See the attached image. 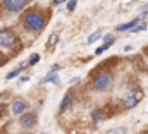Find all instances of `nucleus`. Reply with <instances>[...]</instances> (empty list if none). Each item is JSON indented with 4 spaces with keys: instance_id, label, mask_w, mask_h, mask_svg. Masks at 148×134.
Segmentation results:
<instances>
[{
    "instance_id": "nucleus-1",
    "label": "nucleus",
    "mask_w": 148,
    "mask_h": 134,
    "mask_svg": "<svg viewBox=\"0 0 148 134\" xmlns=\"http://www.w3.org/2000/svg\"><path fill=\"white\" fill-rule=\"evenodd\" d=\"M48 17L50 14L45 12L40 7H31V9H24L19 16V24L21 28L29 34H40L45 26L48 24Z\"/></svg>"
},
{
    "instance_id": "nucleus-2",
    "label": "nucleus",
    "mask_w": 148,
    "mask_h": 134,
    "mask_svg": "<svg viewBox=\"0 0 148 134\" xmlns=\"http://www.w3.org/2000/svg\"><path fill=\"white\" fill-rule=\"evenodd\" d=\"M112 86H114V72L110 69H97L91 76V81H90V88L93 91H98V93H103V91H109Z\"/></svg>"
},
{
    "instance_id": "nucleus-3",
    "label": "nucleus",
    "mask_w": 148,
    "mask_h": 134,
    "mask_svg": "<svg viewBox=\"0 0 148 134\" xmlns=\"http://www.w3.org/2000/svg\"><path fill=\"white\" fill-rule=\"evenodd\" d=\"M17 124L23 131H33L38 126V113L33 112V110H26L24 113L19 115L17 119Z\"/></svg>"
},
{
    "instance_id": "nucleus-4",
    "label": "nucleus",
    "mask_w": 148,
    "mask_h": 134,
    "mask_svg": "<svg viewBox=\"0 0 148 134\" xmlns=\"http://www.w3.org/2000/svg\"><path fill=\"white\" fill-rule=\"evenodd\" d=\"M19 41V36L12 28H2L0 29V46L2 48H16Z\"/></svg>"
},
{
    "instance_id": "nucleus-5",
    "label": "nucleus",
    "mask_w": 148,
    "mask_h": 134,
    "mask_svg": "<svg viewBox=\"0 0 148 134\" xmlns=\"http://www.w3.org/2000/svg\"><path fill=\"white\" fill-rule=\"evenodd\" d=\"M29 0H2V9L7 14H19L26 9Z\"/></svg>"
},
{
    "instance_id": "nucleus-6",
    "label": "nucleus",
    "mask_w": 148,
    "mask_h": 134,
    "mask_svg": "<svg viewBox=\"0 0 148 134\" xmlns=\"http://www.w3.org/2000/svg\"><path fill=\"white\" fill-rule=\"evenodd\" d=\"M143 98V91L141 90H131L127 93V96L122 100V110H129V108H134Z\"/></svg>"
},
{
    "instance_id": "nucleus-7",
    "label": "nucleus",
    "mask_w": 148,
    "mask_h": 134,
    "mask_svg": "<svg viewBox=\"0 0 148 134\" xmlns=\"http://www.w3.org/2000/svg\"><path fill=\"white\" fill-rule=\"evenodd\" d=\"M26 110H28V101L24 100V98H16V100L10 103V112L14 115H21Z\"/></svg>"
},
{
    "instance_id": "nucleus-8",
    "label": "nucleus",
    "mask_w": 148,
    "mask_h": 134,
    "mask_svg": "<svg viewBox=\"0 0 148 134\" xmlns=\"http://www.w3.org/2000/svg\"><path fill=\"white\" fill-rule=\"evenodd\" d=\"M145 16H147V10H145L140 17H136V19H133V21H129V23H124V24L117 26V28H115V31H117V33H122V31H131L134 26H138V24H140V21H141Z\"/></svg>"
},
{
    "instance_id": "nucleus-9",
    "label": "nucleus",
    "mask_w": 148,
    "mask_h": 134,
    "mask_svg": "<svg viewBox=\"0 0 148 134\" xmlns=\"http://www.w3.org/2000/svg\"><path fill=\"white\" fill-rule=\"evenodd\" d=\"M103 38H105V43L95 50V55H102V53H103L109 46H112V45L115 43V36H110V34H109V36H103Z\"/></svg>"
},
{
    "instance_id": "nucleus-10",
    "label": "nucleus",
    "mask_w": 148,
    "mask_h": 134,
    "mask_svg": "<svg viewBox=\"0 0 148 134\" xmlns=\"http://www.w3.org/2000/svg\"><path fill=\"white\" fill-rule=\"evenodd\" d=\"M73 105H74V96L71 95V93H67V95L62 98V101H60V112H66V110H69Z\"/></svg>"
},
{
    "instance_id": "nucleus-11",
    "label": "nucleus",
    "mask_w": 148,
    "mask_h": 134,
    "mask_svg": "<svg viewBox=\"0 0 148 134\" xmlns=\"http://www.w3.org/2000/svg\"><path fill=\"white\" fill-rule=\"evenodd\" d=\"M28 67H29V62H23V64L17 67V69L10 70V72H9V74L5 76V79H14V77H17V76H19V74H21V72H23L24 69H28Z\"/></svg>"
},
{
    "instance_id": "nucleus-12",
    "label": "nucleus",
    "mask_w": 148,
    "mask_h": 134,
    "mask_svg": "<svg viewBox=\"0 0 148 134\" xmlns=\"http://www.w3.org/2000/svg\"><path fill=\"white\" fill-rule=\"evenodd\" d=\"M57 41H59V34L52 33L50 36H48V40H47V50H48V52H52V50H53V46L57 45Z\"/></svg>"
},
{
    "instance_id": "nucleus-13",
    "label": "nucleus",
    "mask_w": 148,
    "mask_h": 134,
    "mask_svg": "<svg viewBox=\"0 0 148 134\" xmlns=\"http://www.w3.org/2000/svg\"><path fill=\"white\" fill-rule=\"evenodd\" d=\"M41 83H53V84H57V83H59V74H57V72H48V74L41 79Z\"/></svg>"
},
{
    "instance_id": "nucleus-14",
    "label": "nucleus",
    "mask_w": 148,
    "mask_h": 134,
    "mask_svg": "<svg viewBox=\"0 0 148 134\" xmlns=\"http://www.w3.org/2000/svg\"><path fill=\"white\" fill-rule=\"evenodd\" d=\"M91 117H93V120H95V122H98V120L105 119V113H103V110H102V108H97V110H93Z\"/></svg>"
},
{
    "instance_id": "nucleus-15",
    "label": "nucleus",
    "mask_w": 148,
    "mask_h": 134,
    "mask_svg": "<svg viewBox=\"0 0 148 134\" xmlns=\"http://www.w3.org/2000/svg\"><path fill=\"white\" fill-rule=\"evenodd\" d=\"M100 38H103V36H102V31L98 29V31H95V33L88 38V43H95V41H97V40H100Z\"/></svg>"
},
{
    "instance_id": "nucleus-16",
    "label": "nucleus",
    "mask_w": 148,
    "mask_h": 134,
    "mask_svg": "<svg viewBox=\"0 0 148 134\" xmlns=\"http://www.w3.org/2000/svg\"><path fill=\"white\" fill-rule=\"evenodd\" d=\"M9 60H10V57H7L3 52H0V67L7 66V64H9Z\"/></svg>"
},
{
    "instance_id": "nucleus-17",
    "label": "nucleus",
    "mask_w": 148,
    "mask_h": 134,
    "mask_svg": "<svg viewBox=\"0 0 148 134\" xmlns=\"http://www.w3.org/2000/svg\"><path fill=\"white\" fill-rule=\"evenodd\" d=\"M127 133V129L126 127H115V129H110L109 134H126Z\"/></svg>"
},
{
    "instance_id": "nucleus-18",
    "label": "nucleus",
    "mask_w": 148,
    "mask_h": 134,
    "mask_svg": "<svg viewBox=\"0 0 148 134\" xmlns=\"http://www.w3.org/2000/svg\"><path fill=\"white\" fill-rule=\"evenodd\" d=\"M147 29V24L143 23V24H138V26H134L133 29H131V33H140V31H145Z\"/></svg>"
},
{
    "instance_id": "nucleus-19",
    "label": "nucleus",
    "mask_w": 148,
    "mask_h": 134,
    "mask_svg": "<svg viewBox=\"0 0 148 134\" xmlns=\"http://www.w3.org/2000/svg\"><path fill=\"white\" fill-rule=\"evenodd\" d=\"M38 60H40V55H38V53H33V55L29 57V60H28V62H29V66H35Z\"/></svg>"
},
{
    "instance_id": "nucleus-20",
    "label": "nucleus",
    "mask_w": 148,
    "mask_h": 134,
    "mask_svg": "<svg viewBox=\"0 0 148 134\" xmlns=\"http://www.w3.org/2000/svg\"><path fill=\"white\" fill-rule=\"evenodd\" d=\"M5 112H7V105L0 101V119H3V115H5Z\"/></svg>"
},
{
    "instance_id": "nucleus-21",
    "label": "nucleus",
    "mask_w": 148,
    "mask_h": 134,
    "mask_svg": "<svg viewBox=\"0 0 148 134\" xmlns=\"http://www.w3.org/2000/svg\"><path fill=\"white\" fill-rule=\"evenodd\" d=\"M76 3H77V0H69V2H67V10H74Z\"/></svg>"
},
{
    "instance_id": "nucleus-22",
    "label": "nucleus",
    "mask_w": 148,
    "mask_h": 134,
    "mask_svg": "<svg viewBox=\"0 0 148 134\" xmlns=\"http://www.w3.org/2000/svg\"><path fill=\"white\" fill-rule=\"evenodd\" d=\"M129 50H133V46H131V45H126V46H124V52H129Z\"/></svg>"
},
{
    "instance_id": "nucleus-23",
    "label": "nucleus",
    "mask_w": 148,
    "mask_h": 134,
    "mask_svg": "<svg viewBox=\"0 0 148 134\" xmlns=\"http://www.w3.org/2000/svg\"><path fill=\"white\" fill-rule=\"evenodd\" d=\"M26 81H29V76H24V77H21V83H26Z\"/></svg>"
},
{
    "instance_id": "nucleus-24",
    "label": "nucleus",
    "mask_w": 148,
    "mask_h": 134,
    "mask_svg": "<svg viewBox=\"0 0 148 134\" xmlns=\"http://www.w3.org/2000/svg\"><path fill=\"white\" fill-rule=\"evenodd\" d=\"M52 2H53L55 5H59V3H62V2H66V0H52Z\"/></svg>"
},
{
    "instance_id": "nucleus-25",
    "label": "nucleus",
    "mask_w": 148,
    "mask_h": 134,
    "mask_svg": "<svg viewBox=\"0 0 148 134\" xmlns=\"http://www.w3.org/2000/svg\"><path fill=\"white\" fill-rule=\"evenodd\" d=\"M143 50H145V55H147V57H148V45H147V46H145V48H143Z\"/></svg>"
}]
</instances>
